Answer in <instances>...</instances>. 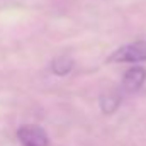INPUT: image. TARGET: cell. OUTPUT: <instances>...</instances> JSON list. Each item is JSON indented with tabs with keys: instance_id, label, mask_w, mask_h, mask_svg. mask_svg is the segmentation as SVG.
<instances>
[{
	"instance_id": "5",
	"label": "cell",
	"mask_w": 146,
	"mask_h": 146,
	"mask_svg": "<svg viewBox=\"0 0 146 146\" xmlns=\"http://www.w3.org/2000/svg\"><path fill=\"white\" fill-rule=\"evenodd\" d=\"M119 104H121V99L117 95H114V94H107V95H102L100 97V110L104 114L115 112L117 107H119Z\"/></svg>"
},
{
	"instance_id": "3",
	"label": "cell",
	"mask_w": 146,
	"mask_h": 146,
	"mask_svg": "<svg viewBox=\"0 0 146 146\" xmlns=\"http://www.w3.org/2000/svg\"><path fill=\"white\" fill-rule=\"evenodd\" d=\"M145 82H146V70L143 66H133L122 76V88L131 94V92L139 90Z\"/></svg>"
},
{
	"instance_id": "2",
	"label": "cell",
	"mask_w": 146,
	"mask_h": 146,
	"mask_svg": "<svg viewBox=\"0 0 146 146\" xmlns=\"http://www.w3.org/2000/svg\"><path fill=\"white\" fill-rule=\"evenodd\" d=\"M17 138L24 146H49V138L42 127L36 124H24L17 131Z\"/></svg>"
},
{
	"instance_id": "1",
	"label": "cell",
	"mask_w": 146,
	"mask_h": 146,
	"mask_svg": "<svg viewBox=\"0 0 146 146\" xmlns=\"http://www.w3.org/2000/svg\"><path fill=\"white\" fill-rule=\"evenodd\" d=\"M109 63H139L146 61V41H136L117 48L109 58Z\"/></svg>"
},
{
	"instance_id": "4",
	"label": "cell",
	"mask_w": 146,
	"mask_h": 146,
	"mask_svg": "<svg viewBox=\"0 0 146 146\" xmlns=\"http://www.w3.org/2000/svg\"><path fill=\"white\" fill-rule=\"evenodd\" d=\"M73 70V60L72 58H66V56H60V58H54L51 61V72L58 76H65Z\"/></svg>"
}]
</instances>
